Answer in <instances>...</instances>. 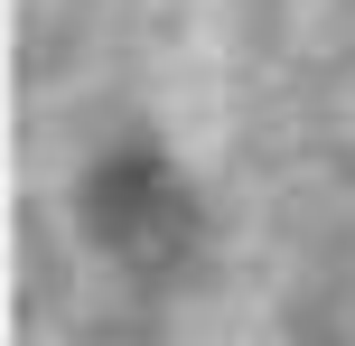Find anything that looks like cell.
<instances>
[{
	"label": "cell",
	"instance_id": "6da1fadb",
	"mask_svg": "<svg viewBox=\"0 0 355 346\" xmlns=\"http://www.w3.org/2000/svg\"><path fill=\"white\" fill-rule=\"evenodd\" d=\"M85 234L131 281H168L196 253V187L159 141H112L85 168Z\"/></svg>",
	"mask_w": 355,
	"mask_h": 346
}]
</instances>
